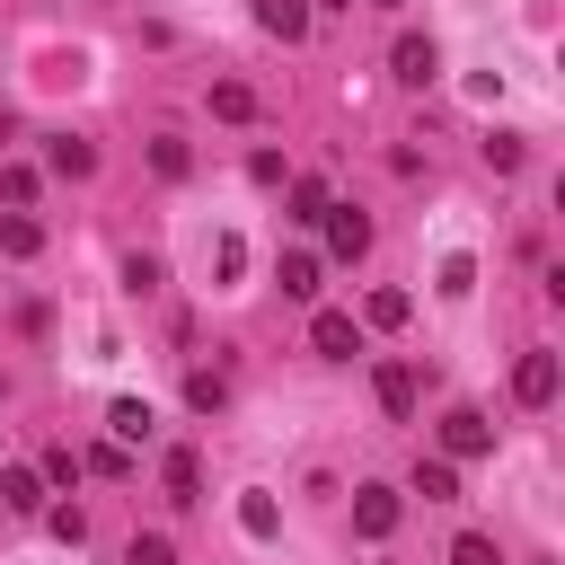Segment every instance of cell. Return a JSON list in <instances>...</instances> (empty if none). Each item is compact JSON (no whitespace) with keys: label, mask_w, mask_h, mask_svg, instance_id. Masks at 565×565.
Returning <instances> with one entry per match:
<instances>
[{"label":"cell","mask_w":565,"mask_h":565,"mask_svg":"<svg viewBox=\"0 0 565 565\" xmlns=\"http://www.w3.org/2000/svg\"><path fill=\"white\" fill-rule=\"evenodd\" d=\"M388 79H397V88H433V79H441V44H433V35H397V44H388Z\"/></svg>","instance_id":"cell-1"},{"label":"cell","mask_w":565,"mask_h":565,"mask_svg":"<svg viewBox=\"0 0 565 565\" xmlns=\"http://www.w3.org/2000/svg\"><path fill=\"white\" fill-rule=\"evenodd\" d=\"M486 450H494V424H486L477 406H450V415H441V459L459 468V459H486Z\"/></svg>","instance_id":"cell-2"},{"label":"cell","mask_w":565,"mask_h":565,"mask_svg":"<svg viewBox=\"0 0 565 565\" xmlns=\"http://www.w3.org/2000/svg\"><path fill=\"white\" fill-rule=\"evenodd\" d=\"M327 256L362 265V256H371V212H353V203H327Z\"/></svg>","instance_id":"cell-3"},{"label":"cell","mask_w":565,"mask_h":565,"mask_svg":"<svg viewBox=\"0 0 565 565\" xmlns=\"http://www.w3.org/2000/svg\"><path fill=\"white\" fill-rule=\"evenodd\" d=\"M309 344H318L327 362H353V353H362V327H353L344 309H318V318H309Z\"/></svg>","instance_id":"cell-4"},{"label":"cell","mask_w":565,"mask_h":565,"mask_svg":"<svg viewBox=\"0 0 565 565\" xmlns=\"http://www.w3.org/2000/svg\"><path fill=\"white\" fill-rule=\"evenodd\" d=\"M512 397H521V406H556V353H521Z\"/></svg>","instance_id":"cell-5"},{"label":"cell","mask_w":565,"mask_h":565,"mask_svg":"<svg viewBox=\"0 0 565 565\" xmlns=\"http://www.w3.org/2000/svg\"><path fill=\"white\" fill-rule=\"evenodd\" d=\"M353 530H362V539H388V530H397V494H388V486H353Z\"/></svg>","instance_id":"cell-6"},{"label":"cell","mask_w":565,"mask_h":565,"mask_svg":"<svg viewBox=\"0 0 565 565\" xmlns=\"http://www.w3.org/2000/svg\"><path fill=\"white\" fill-rule=\"evenodd\" d=\"M371 388H380V406H388L397 424L415 415V371H406V362H380V371H371Z\"/></svg>","instance_id":"cell-7"},{"label":"cell","mask_w":565,"mask_h":565,"mask_svg":"<svg viewBox=\"0 0 565 565\" xmlns=\"http://www.w3.org/2000/svg\"><path fill=\"white\" fill-rule=\"evenodd\" d=\"M256 26L282 35V44H300L309 35V0H256Z\"/></svg>","instance_id":"cell-8"},{"label":"cell","mask_w":565,"mask_h":565,"mask_svg":"<svg viewBox=\"0 0 565 565\" xmlns=\"http://www.w3.org/2000/svg\"><path fill=\"white\" fill-rule=\"evenodd\" d=\"M44 168H53V177H97V141H79V132H62V141L44 150Z\"/></svg>","instance_id":"cell-9"},{"label":"cell","mask_w":565,"mask_h":565,"mask_svg":"<svg viewBox=\"0 0 565 565\" xmlns=\"http://www.w3.org/2000/svg\"><path fill=\"white\" fill-rule=\"evenodd\" d=\"M318 274H327V265H318V256H309V247H291V256H282V274H274V282H282V300H318Z\"/></svg>","instance_id":"cell-10"},{"label":"cell","mask_w":565,"mask_h":565,"mask_svg":"<svg viewBox=\"0 0 565 565\" xmlns=\"http://www.w3.org/2000/svg\"><path fill=\"white\" fill-rule=\"evenodd\" d=\"M238 530H247V539H274V530H282V503H274L265 486H247V494H238Z\"/></svg>","instance_id":"cell-11"},{"label":"cell","mask_w":565,"mask_h":565,"mask_svg":"<svg viewBox=\"0 0 565 565\" xmlns=\"http://www.w3.org/2000/svg\"><path fill=\"white\" fill-rule=\"evenodd\" d=\"M159 477H168V494H177V503H203V468H194V450H168V459H159Z\"/></svg>","instance_id":"cell-12"},{"label":"cell","mask_w":565,"mask_h":565,"mask_svg":"<svg viewBox=\"0 0 565 565\" xmlns=\"http://www.w3.org/2000/svg\"><path fill=\"white\" fill-rule=\"evenodd\" d=\"M0 503L9 512H44V477L35 468H0Z\"/></svg>","instance_id":"cell-13"},{"label":"cell","mask_w":565,"mask_h":565,"mask_svg":"<svg viewBox=\"0 0 565 565\" xmlns=\"http://www.w3.org/2000/svg\"><path fill=\"white\" fill-rule=\"evenodd\" d=\"M212 115H221V124H247V115H256V88H247V79H212Z\"/></svg>","instance_id":"cell-14"},{"label":"cell","mask_w":565,"mask_h":565,"mask_svg":"<svg viewBox=\"0 0 565 565\" xmlns=\"http://www.w3.org/2000/svg\"><path fill=\"white\" fill-rule=\"evenodd\" d=\"M106 424H115V441H150V424H159V415H150L141 397H115V406H106Z\"/></svg>","instance_id":"cell-15"},{"label":"cell","mask_w":565,"mask_h":565,"mask_svg":"<svg viewBox=\"0 0 565 565\" xmlns=\"http://www.w3.org/2000/svg\"><path fill=\"white\" fill-rule=\"evenodd\" d=\"M415 494H424V503H450V494H459V468H450V459H415Z\"/></svg>","instance_id":"cell-16"},{"label":"cell","mask_w":565,"mask_h":565,"mask_svg":"<svg viewBox=\"0 0 565 565\" xmlns=\"http://www.w3.org/2000/svg\"><path fill=\"white\" fill-rule=\"evenodd\" d=\"M362 318H371V327H406V318H415V291H371Z\"/></svg>","instance_id":"cell-17"},{"label":"cell","mask_w":565,"mask_h":565,"mask_svg":"<svg viewBox=\"0 0 565 565\" xmlns=\"http://www.w3.org/2000/svg\"><path fill=\"white\" fill-rule=\"evenodd\" d=\"M185 406H194V415H221V406H230V380H221V371H194V380H185Z\"/></svg>","instance_id":"cell-18"},{"label":"cell","mask_w":565,"mask_h":565,"mask_svg":"<svg viewBox=\"0 0 565 565\" xmlns=\"http://www.w3.org/2000/svg\"><path fill=\"white\" fill-rule=\"evenodd\" d=\"M150 168H159V177H168V185H177V177H185V168H194V150H185V141H177V132H159V141H150Z\"/></svg>","instance_id":"cell-19"},{"label":"cell","mask_w":565,"mask_h":565,"mask_svg":"<svg viewBox=\"0 0 565 565\" xmlns=\"http://www.w3.org/2000/svg\"><path fill=\"white\" fill-rule=\"evenodd\" d=\"M291 221H327V177H291Z\"/></svg>","instance_id":"cell-20"},{"label":"cell","mask_w":565,"mask_h":565,"mask_svg":"<svg viewBox=\"0 0 565 565\" xmlns=\"http://www.w3.org/2000/svg\"><path fill=\"white\" fill-rule=\"evenodd\" d=\"M159 282H168V265H159L150 247H132V256H124V291H159Z\"/></svg>","instance_id":"cell-21"},{"label":"cell","mask_w":565,"mask_h":565,"mask_svg":"<svg viewBox=\"0 0 565 565\" xmlns=\"http://www.w3.org/2000/svg\"><path fill=\"white\" fill-rule=\"evenodd\" d=\"M44 530H53L62 547H88V512H79V503H53V512H44Z\"/></svg>","instance_id":"cell-22"},{"label":"cell","mask_w":565,"mask_h":565,"mask_svg":"<svg viewBox=\"0 0 565 565\" xmlns=\"http://www.w3.org/2000/svg\"><path fill=\"white\" fill-rule=\"evenodd\" d=\"M521 159H530V150H521V132H486V168H494V177H512Z\"/></svg>","instance_id":"cell-23"},{"label":"cell","mask_w":565,"mask_h":565,"mask_svg":"<svg viewBox=\"0 0 565 565\" xmlns=\"http://www.w3.org/2000/svg\"><path fill=\"white\" fill-rule=\"evenodd\" d=\"M0 247H9V256H35V247H44V230H35L26 212H9V221H0Z\"/></svg>","instance_id":"cell-24"},{"label":"cell","mask_w":565,"mask_h":565,"mask_svg":"<svg viewBox=\"0 0 565 565\" xmlns=\"http://www.w3.org/2000/svg\"><path fill=\"white\" fill-rule=\"evenodd\" d=\"M477 291V256H441V300H468Z\"/></svg>","instance_id":"cell-25"},{"label":"cell","mask_w":565,"mask_h":565,"mask_svg":"<svg viewBox=\"0 0 565 565\" xmlns=\"http://www.w3.org/2000/svg\"><path fill=\"white\" fill-rule=\"evenodd\" d=\"M124 565H177V547H168L159 530H132V547H124Z\"/></svg>","instance_id":"cell-26"},{"label":"cell","mask_w":565,"mask_h":565,"mask_svg":"<svg viewBox=\"0 0 565 565\" xmlns=\"http://www.w3.org/2000/svg\"><path fill=\"white\" fill-rule=\"evenodd\" d=\"M450 565H503V556H494L486 530H459V539H450Z\"/></svg>","instance_id":"cell-27"},{"label":"cell","mask_w":565,"mask_h":565,"mask_svg":"<svg viewBox=\"0 0 565 565\" xmlns=\"http://www.w3.org/2000/svg\"><path fill=\"white\" fill-rule=\"evenodd\" d=\"M35 477H44V486H79V450H62V441H53V450H44V468H35Z\"/></svg>","instance_id":"cell-28"},{"label":"cell","mask_w":565,"mask_h":565,"mask_svg":"<svg viewBox=\"0 0 565 565\" xmlns=\"http://www.w3.org/2000/svg\"><path fill=\"white\" fill-rule=\"evenodd\" d=\"M0 203H35V168H0Z\"/></svg>","instance_id":"cell-29"},{"label":"cell","mask_w":565,"mask_h":565,"mask_svg":"<svg viewBox=\"0 0 565 565\" xmlns=\"http://www.w3.org/2000/svg\"><path fill=\"white\" fill-rule=\"evenodd\" d=\"M247 177H256V185H282L291 168H282V150H256V159H247Z\"/></svg>","instance_id":"cell-30"},{"label":"cell","mask_w":565,"mask_h":565,"mask_svg":"<svg viewBox=\"0 0 565 565\" xmlns=\"http://www.w3.org/2000/svg\"><path fill=\"white\" fill-rule=\"evenodd\" d=\"M238 265H247V247H238V238H221V247H212V274H221V282H238Z\"/></svg>","instance_id":"cell-31"},{"label":"cell","mask_w":565,"mask_h":565,"mask_svg":"<svg viewBox=\"0 0 565 565\" xmlns=\"http://www.w3.org/2000/svg\"><path fill=\"white\" fill-rule=\"evenodd\" d=\"M318 9H353V0H318Z\"/></svg>","instance_id":"cell-32"},{"label":"cell","mask_w":565,"mask_h":565,"mask_svg":"<svg viewBox=\"0 0 565 565\" xmlns=\"http://www.w3.org/2000/svg\"><path fill=\"white\" fill-rule=\"evenodd\" d=\"M371 9H397V0H371Z\"/></svg>","instance_id":"cell-33"}]
</instances>
